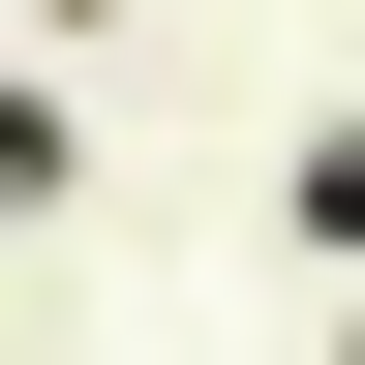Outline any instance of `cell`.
I'll return each instance as SVG.
<instances>
[{"instance_id":"obj_1","label":"cell","mask_w":365,"mask_h":365,"mask_svg":"<svg viewBox=\"0 0 365 365\" xmlns=\"http://www.w3.org/2000/svg\"><path fill=\"white\" fill-rule=\"evenodd\" d=\"M0 213H31V244L91 213V91H61V61H0Z\"/></svg>"}]
</instances>
